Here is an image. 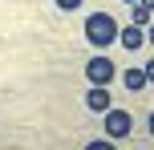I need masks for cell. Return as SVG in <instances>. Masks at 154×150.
<instances>
[{"mask_svg":"<svg viewBox=\"0 0 154 150\" xmlns=\"http://www.w3.org/2000/svg\"><path fill=\"white\" fill-rule=\"evenodd\" d=\"M85 41H89V45H97V49L114 45V41H118V24H114V16H109V12H93V16H85Z\"/></svg>","mask_w":154,"mask_h":150,"instance_id":"obj_1","label":"cell"},{"mask_svg":"<svg viewBox=\"0 0 154 150\" xmlns=\"http://www.w3.org/2000/svg\"><path fill=\"white\" fill-rule=\"evenodd\" d=\"M134 134V114H126V110H118V106H109L106 110V138H130Z\"/></svg>","mask_w":154,"mask_h":150,"instance_id":"obj_2","label":"cell"},{"mask_svg":"<svg viewBox=\"0 0 154 150\" xmlns=\"http://www.w3.org/2000/svg\"><path fill=\"white\" fill-rule=\"evenodd\" d=\"M85 77H89L93 85L114 81V61H109V57H89V61H85Z\"/></svg>","mask_w":154,"mask_h":150,"instance_id":"obj_3","label":"cell"},{"mask_svg":"<svg viewBox=\"0 0 154 150\" xmlns=\"http://www.w3.org/2000/svg\"><path fill=\"white\" fill-rule=\"evenodd\" d=\"M85 106H89L93 114H106L109 106H114V102H109V89H106V85H93L89 93H85Z\"/></svg>","mask_w":154,"mask_h":150,"instance_id":"obj_4","label":"cell"},{"mask_svg":"<svg viewBox=\"0 0 154 150\" xmlns=\"http://www.w3.org/2000/svg\"><path fill=\"white\" fill-rule=\"evenodd\" d=\"M118 41H122V49H142V41H146V32H142L138 24H126V29L118 32Z\"/></svg>","mask_w":154,"mask_h":150,"instance_id":"obj_5","label":"cell"},{"mask_svg":"<svg viewBox=\"0 0 154 150\" xmlns=\"http://www.w3.org/2000/svg\"><path fill=\"white\" fill-rule=\"evenodd\" d=\"M150 20H154V8H146L142 0H134V4H130V24H138V29H146Z\"/></svg>","mask_w":154,"mask_h":150,"instance_id":"obj_6","label":"cell"},{"mask_svg":"<svg viewBox=\"0 0 154 150\" xmlns=\"http://www.w3.org/2000/svg\"><path fill=\"white\" fill-rule=\"evenodd\" d=\"M122 85H126V89H146V85H150V81H146V69H126Z\"/></svg>","mask_w":154,"mask_h":150,"instance_id":"obj_7","label":"cell"},{"mask_svg":"<svg viewBox=\"0 0 154 150\" xmlns=\"http://www.w3.org/2000/svg\"><path fill=\"white\" fill-rule=\"evenodd\" d=\"M85 150H118V146H114V138H97V142H89Z\"/></svg>","mask_w":154,"mask_h":150,"instance_id":"obj_8","label":"cell"},{"mask_svg":"<svg viewBox=\"0 0 154 150\" xmlns=\"http://www.w3.org/2000/svg\"><path fill=\"white\" fill-rule=\"evenodd\" d=\"M57 8H65V12H69V8H81V0H53Z\"/></svg>","mask_w":154,"mask_h":150,"instance_id":"obj_9","label":"cell"},{"mask_svg":"<svg viewBox=\"0 0 154 150\" xmlns=\"http://www.w3.org/2000/svg\"><path fill=\"white\" fill-rule=\"evenodd\" d=\"M142 69H146V81H154V57H150L146 65H142Z\"/></svg>","mask_w":154,"mask_h":150,"instance_id":"obj_10","label":"cell"},{"mask_svg":"<svg viewBox=\"0 0 154 150\" xmlns=\"http://www.w3.org/2000/svg\"><path fill=\"white\" fill-rule=\"evenodd\" d=\"M146 41H150V45H154V20L146 24Z\"/></svg>","mask_w":154,"mask_h":150,"instance_id":"obj_11","label":"cell"},{"mask_svg":"<svg viewBox=\"0 0 154 150\" xmlns=\"http://www.w3.org/2000/svg\"><path fill=\"white\" fill-rule=\"evenodd\" d=\"M142 4H146V8H154V0H142Z\"/></svg>","mask_w":154,"mask_h":150,"instance_id":"obj_12","label":"cell"},{"mask_svg":"<svg viewBox=\"0 0 154 150\" xmlns=\"http://www.w3.org/2000/svg\"><path fill=\"white\" fill-rule=\"evenodd\" d=\"M150 134H154V114H150Z\"/></svg>","mask_w":154,"mask_h":150,"instance_id":"obj_13","label":"cell"},{"mask_svg":"<svg viewBox=\"0 0 154 150\" xmlns=\"http://www.w3.org/2000/svg\"><path fill=\"white\" fill-rule=\"evenodd\" d=\"M122 4H134V0H122Z\"/></svg>","mask_w":154,"mask_h":150,"instance_id":"obj_14","label":"cell"}]
</instances>
